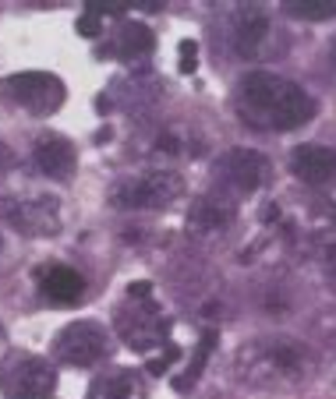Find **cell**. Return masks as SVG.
<instances>
[{"instance_id":"30bf717a","label":"cell","mask_w":336,"mask_h":399,"mask_svg":"<svg viewBox=\"0 0 336 399\" xmlns=\"http://www.w3.org/2000/svg\"><path fill=\"white\" fill-rule=\"evenodd\" d=\"M117 332H120V340H124L131 350L145 353V350L160 347L167 340L170 322L145 300V308H135V311L131 308H120L117 311Z\"/></svg>"},{"instance_id":"3957f363","label":"cell","mask_w":336,"mask_h":399,"mask_svg":"<svg viewBox=\"0 0 336 399\" xmlns=\"http://www.w3.org/2000/svg\"><path fill=\"white\" fill-rule=\"evenodd\" d=\"M185 195V180L174 170H145V173H128L110 184L106 202L120 212H160L170 208Z\"/></svg>"},{"instance_id":"4316f807","label":"cell","mask_w":336,"mask_h":399,"mask_svg":"<svg viewBox=\"0 0 336 399\" xmlns=\"http://www.w3.org/2000/svg\"><path fill=\"white\" fill-rule=\"evenodd\" d=\"M333 290H336V275H333Z\"/></svg>"},{"instance_id":"52a82bcc","label":"cell","mask_w":336,"mask_h":399,"mask_svg":"<svg viewBox=\"0 0 336 399\" xmlns=\"http://www.w3.org/2000/svg\"><path fill=\"white\" fill-rule=\"evenodd\" d=\"M230 46L244 60H262L277 50V25L272 14L259 4H244L230 18Z\"/></svg>"},{"instance_id":"7c38bea8","label":"cell","mask_w":336,"mask_h":399,"mask_svg":"<svg viewBox=\"0 0 336 399\" xmlns=\"http://www.w3.org/2000/svg\"><path fill=\"white\" fill-rule=\"evenodd\" d=\"M149 159L156 163H174V159H195L202 156V138L188 128L180 124V120H174V124H163L156 135H152L149 148H145Z\"/></svg>"},{"instance_id":"9c48e42d","label":"cell","mask_w":336,"mask_h":399,"mask_svg":"<svg viewBox=\"0 0 336 399\" xmlns=\"http://www.w3.org/2000/svg\"><path fill=\"white\" fill-rule=\"evenodd\" d=\"M4 220L25 233V237H53L60 233V205L53 195H32V198H8Z\"/></svg>"},{"instance_id":"6da1fadb","label":"cell","mask_w":336,"mask_h":399,"mask_svg":"<svg viewBox=\"0 0 336 399\" xmlns=\"http://www.w3.org/2000/svg\"><path fill=\"white\" fill-rule=\"evenodd\" d=\"M237 113L259 131H294L315 117V99L277 71H248L237 81Z\"/></svg>"},{"instance_id":"5bb4252c","label":"cell","mask_w":336,"mask_h":399,"mask_svg":"<svg viewBox=\"0 0 336 399\" xmlns=\"http://www.w3.org/2000/svg\"><path fill=\"white\" fill-rule=\"evenodd\" d=\"M36 280H39L43 297L53 300V304H64V308L68 304H78L85 297V280L68 265H43L36 272Z\"/></svg>"},{"instance_id":"d4e9b609","label":"cell","mask_w":336,"mask_h":399,"mask_svg":"<svg viewBox=\"0 0 336 399\" xmlns=\"http://www.w3.org/2000/svg\"><path fill=\"white\" fill-rule=\"evenodd\" d=\"M110 138H113V131H110V128H100V131H96V142H100V145H103V142H110Z\"/></svg>"},{"instance_id":"9a60e30c","label":"cell","mask_w":336,"mask_h":399,"mask_svg":"<svg viewBox=\"0 0 336 399\" xmlns=\"http://www.w3.org/2000/svg\"><path fill=\"white\" fill-rule=\"evenodd\" d=\"M75 163H78L75 145L64 135H43V138H36V166L46 177L64 180V177L75 173Z\"/></svg>"},{"instance_id":"cb8c5ba5","label":"cell","mask_w":336,"mask_h":399,"mask_svg":"<svg viewBox=\"0 0 336 399\" xmlns=\"http://www.w3.org/2000/svg\"><path fill=\"white\" fill-rule=\"evenodd\" d=\"M11 163H15V156H11V148H8V142L0 138V170H8Z\"/></svg>"},{"instance_id":"7a4b0ae2","label":"cell","mask_w":336,"mask_h":399,"mask_svg":"<svg viewBox=\"0 0 336 399\" xmlns=\"http://www.w3.org/2000/svg\"><path fill=\"white\" fill-rule=\"evenodd\" d=\"M315 357L301 340L290 335H265V340H252L234 353V375L237 382L280 392V389H297L301 382L312 378Z\"/></svg>"},{"instance_id":"4fadbf2b","label":"cell","mask_w":336,"mask_h":399,"mask_svg":"<svg viewBox=\"0 0 336 399\" xmlns=\"http://www.w3.org/2000/svg\"><path fill=\"white\" fill-rule=\"evenodd\" d=\"M290 173L304 184H329L336 180V148L326 145H297L290 152Z\"/></svg>"},{"instance_id":"d6986e66","label":"cell","mask_w":336,"mask_h":399,"mask_svg":"<svg viewBox=\"0 0 336 399\" xmlns=\"http://www.w3.org/2000/svg\"><path fill=\"white\" fill-rule=\"evenodd\" d=\"M283 14L301 21H329L336 18V0H283Z\"/></svg>"},{"instance_id":"83f0119b","label":"cell","mask_w":336,"mask_h":399,"mask_svg":"<svg viewBox=\"0 0 336 399\" xmlns=\"http://www.w3.org/2000/svg\"><path fill=\"white\" fill-rule=\"evenodd\" d=\"M333 220H336V208H333Z\"/></svg>"},{"instance_id":"7402d4cb","label":"cell","mask_w":336,"mask_h":399,"mask_svg":"<svg viewBox=\"0 0 336 399\" xmlns=\"http://www.w3.org/2000/svg\"><path fill=\"white\" fill-rule=\"evenodd\" d=\"M75 28H78V36H85V39H96V36L103 32V18H100V14H93V11H85V14L75 21Z\"/></svg>"},{"instance_id":"277c9868","label":"cell","mask_w":336,"mask_h":399,"mask_svg":"<svg viewBox=\"0 0 336 399\" xmlns=\"http://www.w3.org/2000/svg\"><path fill=\"white\" fill-rule=\"evenodd\" d=\"M0 92H4L15 106L36 113V117H50L53 110H60V103H64V81L50 71L8 75L0 81Z\"/></svg>"},{"instance_id":"ac0fdd59","label":"cell","mask_w":336,"mask_h":399,"mask_svg":"<svg viewBox=\"0 0 336 399\" xmlns=\"http://www.w3.org/2000/svg\"><path fill=\"white\" fill-rule=\"evenodd\" d=\"M216 340H220V332H216V329L202 332V343H198L195 357L188 360V371H185V375H177V378L170 382V385H174V392H192V389H195V382H198V375H202L205 360L212 357V347H216Z\"/></svg>"},{"instance_id":"5b68a950","label":"cell","mask_w":336,"mask_h":399,"mask_svg":"<svg viewBox=\"0 0 336 399\" xmlns=\"http://www.w3.org/2000/svg\"><path fill=\"white\" fill-rule=\"evenodd\" d=\"M212 177H216V188L227 198H241V195L259 191L269 180V159L255 148H230L216 159Z\"/></svg>"},{"instance_id":"e0dca14e","label":"cell","mask_w":336,"mask_h":399,"mask_svg":"<svg viewBox=\"0 0 336 399\" xmlns=\"http://www.w3.org/2000/svg\"><path fill=\"white\" fill-rule=\"evenodd\" d=\"M152 50H156V36H152L149 25H142V21H120V28L113 32L110 53H117L120 60H142Z\"/></svg>"},{"instance_id":"603a6c76","label":"cell","mask_w":336,"mask_h":399,"mask_svg":"<svg viewBox=\"0 0 336 399\" xmlns=\"http://www.w3.org/2000/svg\"><path fill=\"white\" fill-rule=\"evenodd\" d=\"M128 297H131V300H149V297H152V283H149V280L131 283V286H128Z\"/></svg>"},{"instance_id":"f1b7e54d","label":"cell","mask_w":336,"mask_h":399,"mask_svg":"<svg viewBox=\"0 0 336 399\" xmlns=\"http://www.w3.org/2000/svg\"><path fill=\"white\" fill-rule=\"evenodd\" d=\"M0 335H4V329H0Z\"/></svg>"},{"instance_id":"8fae6325","label":"cell","mask_w":336,"mask_h":399,"mask_svg":"<svg viewBox=\"0 0 336 399\" xmlns=\"http://www.w3.org/2000/svg\"><path fill=\"white\" fill-rule=\"evenodd\" d=\"M237 223V205L227 195H202L188 208V233L198 240H216Z\"/></svg>"},{"instance_id":"44dd1931","label":"cell","mask_w":336,"mask_h":399,"mask_svg":"<svg viewBox=\"0 0 336 399\" xmlns=\"http://www.w3.org/2000/svg\"><path fill=\"white\" fill-rule=\"evenodd\" d=\"M180 360V347H174V343H167V350H163V357H152L149 360V367H145V371L149 375H163V371H170V364H177Z\"/></svg>"},{"instance_id":"ffe728a7","label":"cell","mask_w":336,"mask_h":399,"mask_svg":"<svg viewBox=\"0 0 336 399\" xmlns=\"http://www.w3.org/2000/svg\"><path fill=\"white\" fill-rule=\"evenodd\" d=\"M177 57H180V75H195L198 71V43L195 39H180L177 43Z\"/></svg>"},{"instance_id":"2e32d148","label":"cell","mask_w":336,"mask_h":399,"mask_svg":"<svg viewBox=\"0 0 336 399\" xmlns=\"http://www.w3.org/2000/svg\"><path fill=\"white\" fill-rule=\"evenodd\" d=\"M88 399H145V382L131 367H113L88 385Z\"/></svg>"},{"instance_id":"8992f818","label":"cell","mask_w":336,"mask_h":399,"mask_svg":"<svg viewBox=\"0 0 336 399\" xmlns=\"http://www.w3.org/2000/svg\"><path fill=\"white\" fill-rule=\"evenodd\" d=\"M53 367L36 353H11L0 367V389L8 399H50L53 392Z\"/></svg>"},{"instance_id":"484cf974","label":"cell","mask_w":336,"mask_h":399,"mask_svg":"<svg viewBox=\"0 0 336 399\" xmlns=\"http://www.w3.org/2000/svg\"><path fill=\"white\" fill-rule=\"evenodd\" d=\"M96 110H100V113H106V110H110V99H106V96H100V99H96Z\"/></svg>"},{"instance_id":"ba28073f","label":"cell","mask_w":336,"mask_h":399,"mask_svg":"<svg viewBox=\"0 0 336 399\" xmlns=\"http://www.w3.org/2000/svg\"><path fill=\"white\" fill-rule=\"evenodd\" d=\"M106 353H110V335L100 322H71L53 340V357L71 367H93Z\"/></svg>"}]
</instances>
